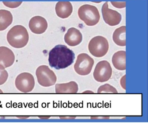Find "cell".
<instances>
[{
  "label": "cell",
  "mask_w": 148,
  "mask_h": 123,
  "mask_svg": "<svg viewBox=\"0 0 148 123\" xmlns=\"http://www.w3.org/2000/svg\"><path fill=\"white\" fill-rule=\"evenodd\" d=\"M15 61L13 52L8 47H0V66L6 69L12 66Z\"/></svg>",
  "instance_id": "8fae6325"
},
{
  "label": "cell",
  "mask_w": 148,
  "mask_h": 123,
  "mask_svg": "<svg viewBox=\"0 0 148 123\" xmlns=\"http://www.w3.org/2000/svg\"><path fill=\"white\" fill-rule=\"evenodd\" d=\"M12 21L13 16L9 11L0 10V31L6 30Z\"/></svg>",
  "instance_id": "e0dca14e"
},
{
  "label": "cell",
  "mask_w": 148,
  "mask_h": 123,
  "mask_svg": "<svg viewBox=\"0 0 148 123\" xmlns=\"http://www.w3.org/2000/svg\"><path fill=\"white\" fill-rule=\"evenodd\" d=\"M98 93H118L117 90L115 87L108 84H105L99 87Z\"/></svg>",
  "instance_id": "ac0fdd59"
},
{
  "label": "cell",
  "mask_w": 148,
  "mask_h": 123,
  "mask_svg": "<svg viewBox=\"0 0 148 123\" xmlns=\"http://www.w3.org/2000/svg\"><path fill=\"white\" fill-rule=\"evenodd\" d=\"M29 27L32 32L37 34L44 33L48 27L46 20L40 16L33 17L29 23Z\"/></svg>",
  "instance_id": "30bf717a"
},
{
  "label": "cell",
  "mask_w": 148,
  "mask_h": 123,
  "mask_svg": "<svg viewBox=\"0 0 148 123\" xmlns=\"http://www.w3.org/2000/svg\"><path fill=\"white\" fill-rule=\"evenodd\" d=\"M17 117L18 118L21 119H26L29 118V116H18Z\"/></svg>",
  "instance_id": "7402d4cb"
},
{
  "label": "cell",
  "mask_w": 148,
  "mask_h": 123,
  "mask_svg": "<svg viewBox=\"0 0 148 123\" xmlns=\"http://www.w3.org/2000/svg\"><path fill=\"white\" fill-rule=\"evenodd\" d=\"M112 73L110 63L106 60H102L99 62L96 66L93 73V78L97 82L103 83L110 79Z\"/></svg>",
  "instance_id": "ba28073f"
},
{
  "label": "cell",
  "mask_w": 148,
  "mask_h": 123,
  "mask_svg": "<svg viewBox=\"0 0 148 123\" xmlns=\"http://www.w3.org/2000/svg\"><path fill=\"white\" fill-rule=\"evenodd\" d=\"M78 14L79 19L89 26L97 25L100 19V15L97 8L91 5H85L80 7Z\"/></svg>",
  "instance_id": "3957f363"
},
{
  "label": "cell",
  "mask_w": 148,
  "mask_h": 123,
  "mask_svg": "<svg viewBox=\"0 0 148 123\" xmlns=\"http://www.w3.org/2000/svg\"><path fill=\"white\" fill-rule=\"evenodd\" d=\"M39 118H40L41 119H47L49 118L50 117H47V116H39L38 117Z\"/></svg>",
  "instance_id": "603a6c76"
},
{
  "label": "cell",
  "mask_w": 148,
  "mask_h": 123,
  "mask_svg": "<svg viewBox=\"0 0 148 123\" xmlns=\"http://www.w3.org/2000/svg\"><path fill=\"white\" fill-rule=\"evenodd\" d=\"M83 93H94L93 92H92V91H86L84 92Z\"/></svg>",
  "instance_id": "cb8c5ba5"
},
{
  "label": "cell",
  "mask_w": 148,
  "mask_h": 123,
  "mask_svg": "<svg viewBox=\"0 0 148 123\" xmlns=\"http://www.w3.org/2000/svg\"><path fill=\"white\" fill-rule=\"evenodd\" d=\"M5 69L0 66V86L4 85L8 79V74Z\"/></svg>",
  "instance_id": "d6986e66"
},
{
  "label": "cell",
  "mask_w": 148,
  "mask_h": 123,
  "mask_svg": "<svg viewBox=\"0 0 148 123\" xmlns=\"http://www.w3.org/2000/svg\"><path fill=\"white\" fill-rule=\"evenodd\" d=\"M102 12L105 22L110 26H115L121 22V14L116 11L109 9L108 2H106L103 5Z\"/></svg>",
  "instance_id": "9c48e42d"
},
{
  "label": "cell",
  "mask_w": 148,
  "mask_h": 123,
  "mask_svg": "<svg viewBox=\"0 0 148 123\" xmlns=\"http://www.w3.org/2000/svg\"><path fill=\"white\" fill-rule=\"evenodd\" d=\"M75 54L64 45H58L50 51L48 62L50 66L57 70L65 69L74 62Z\"/></svg>",
  "instance_id": "6da1fadb"
},
{
  "label": "cell",
  "mask_w": 148,
  "mask_h": 123,
  "mask_svg": "<svg viewBox=\"0 0 148 123\" xmlns=\"http://www.w3.org/2000/svg\"><path fill=\"white\" fill-rule=\"evenodd\" d=\"M3 4L8 7L11 8H15L18 7L19 6H20L22 3V2H7V1H5L3 2Z\"/></svg>",
  "instance_id": "ffe728a7"
},
{
  "label": "cell",
  "mask_w": 148,
  "mask_h": 123,
  "mask_svg": "<svg viewBox=\"0 0 148 123\" xmlns=\"http://www.w3.org/2000/svg\"><path fill=\"white\" fill-rule=\"evenodd\" d=\"M126 27L125 26L120 27L117 28L114 32L112 35V39L114 43L121 47L126 45Z\"/></svg>",
  "instance_id": "2e32d148"
},
{
  "label": "cell",
  "mask_w": 148,
  "mask_h": 123,
  "mask_svg": "<svg viewBox=\"0 0 148 123\" xmlns=\"http://www.w3.org/2000/svg\"><path fill=\"white\" fill-rule=\"evenodd\" d=\"M79 91L78 84L74 81L55 85V92L59 93H77Z\"/></svg>",
  "instance_id": "5bb4252c"
},
{
  "label": "cell",
  "mask_w": 148,
  "mask_h": 123,
  "mask_svg": "<svg viewBox=\"0 0 148 123\" xmlns=\"http://www.w3.org/2000/svg\"><path fill=\"white\" fill-rule=\"evenodd\" d=\"M83 40V36L79 30L74 27L68 29L64 36V41L66 44L71 47L79 45Z\"/></svg>",
  "instance_id": "7c38bea8"
},
{
  "label": "cell",
  "mask_w": 148,
  "mask_h": 123,
  "mask_svg": "<svg viewBox=\"0 0 148 123\" xmlns=\"http://www.w3.org/2000/svg\"><path fill=\"white\" fill-rule=\"evenodd\" d=\"M15 85L17 89L21 92H31L35 87L34 77L29 73H22L16 77Z\"/></svg>",
  "instance_id": "52a82bcc"
},
{
  "label": "cell",
  "mask_w": 148,
  "mask_h": 123,
  "mask_svg": "<svg viewBox=\"0 0 148 123\" xmlns=\"http://www.w3.org/2000/svg\"><path fill=\"white\" fill-rule=\"evenodd\" d=\"M36 75L38 83L44 87L52 86L56 84L57 76L54 72L48 66H40L36 71Z\"/></svg>",
  "instance_id": "5b68a950"
},
{
  "label": "cell",
  "mask_w": 148,
  "mask_h": 123,
  "mask_svg": "<svg viewBox=\"0 0 148 123\" xmlns=\"http://www.w3.org/2000/svg\"><path fill=\"white\" fill-rule=\"evenodd\" d=\"M109 45L104 37L97 36L92 38L88 45L90 53L96 58H102L108 52Z\"/></svg>",
  "instance_id": "277c9868"
},
{
  "label": "cell",
  "mask_w": 148,
  "mask_h": 123,
  "mask_svg": "<svg viewBox=\"0 0 148 123\" xmlns=\"http://www.w3.org/2000/svg\"><path fill=\"white\" fill-rule=\"evenodd\" d=\"M7 39L9 45L13 47L23 48L29 41V34L25 27L18 25L9 30L7 35Z\"/></svg>",
  "instance_id": "7a4b0ae2"
},
{
  "label": "cell",
  "mask_w": 148,
  "mask_h": 123,
  "mask_svg": "<svg viewBox=\"0 0 148 123\" xmlns=\"http://www.w3.org/2000/svg\"><path fill=\"white\" fill-rule=\"evenodd\" d=\"M55 11L59 17L63 19H66L72 13V5L69 1H59L56 4Z\"/></svg>",
  "instance_id": "4fadbf2b"
},
{
  "label": "cell",
  "mask_w": 148,
  "mask_h": 123,
  "mask_svg": "<svg viewBox=\"0 0 148 123\" xmlns=\"http://www.w3.org/2000/svg\"><path fill=\"white\" fill-rule=\"evenodd\" d=\"M94 64V60L86 53L79 54L74 64L75 72L81 76H86L90 73Z\"/></svg>",
  "instance_id": "8992f818"
},
{
  "label": "cell",
  "mask_w": 148,
  "mask_h": 123,
  "mask_svg": "<svg viewBox=\"0 0 148 123\" xmlns=\"http://www.w3.org/2000/svg\"><path fill=\"white\" fill-rule=\"evenodd\" d=\"M125 75H124V76L121 78V80H120V84H121V86H122L123 88L124 89H125Z\"/></svg>",
  "instance_id": "44dd1931"
},
{
  "label": "cell",
  "mask_w": 148,
  "mask_h": 123,
  "mask_svg": "<svg viewBox=\"0 0 148 123\" xmlns=\"http://www.w3.org/2000/svg\"><path fill=\"white\" fill-rule=\"evenodd\" d=\"M112 65L116 69L119 71L126 69V52L120 51L115 53L112 59Z\"/></svg>",
  "instance_id": "9a60e30c"
}]
</instances>
